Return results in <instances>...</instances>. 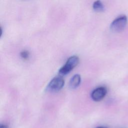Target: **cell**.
<instances>
[{"mask_svg":"<svg viewBox=\"0 0 128 128\" xmlns=\"http://www.w3.org/2000/svg\"><path fill=\"white\" fill-rule=\"evenodd\" d=\"M107 92V90L104 87H99L94 90L92 93L91 96L92 99L98 102L102 100L106 96Z\"/></svg>","mask_w":128,"mask_h":128,"instance_id":"obj_4","label":"cell"},{"mask_svg":"<svg viewBox=\"0 0 128 128\" xmlns=\"http://www.w3.org/2000/svg\"><path fill=\"white\" fill-rule=\"evenodd\" d=\"M64 84V79L60 76L54 78L48 84L47 88L48 91L55 92L62 88Z\"/></svg>","mask_w":128,"mask_h":128,"instance_id":"obj_3","label":"cell"},{"mask_svg":"<svg viewBox=\"0 0 128 128\" xmlns=\"http://www.w3.org/2000/svg\"><path fill=\"white\" fill-rule=\"evenodd\" d=\"M20 56L22 58H23L24 59H27L28 58L29 53L26 50H24V51L21 52Z\"/></svg>","mask_w":128,"mask_h":128,"instance_id":"obj_7","label":"cell"},{"mask_svg":"<svg viewBox=\"0 0 128 128\" xmlns=\"http://www.w3.org/2000/svg\"><path fill=\"white\" fill-rule=\"evenodd\" d=\"M96 128H107L104 126H98V127H97Z\"/></svg>","mask_w":128,"mask_h":128,"instance_id":"obj_9","label":"cell"},{"mask_svg":"<svg viewBox=\"0 0 128 128\" xmlns=\"http://www.w3.org/2000/svg\"><path fill=\"white\" fill-rule=\"evenodd\" d=\"M92 8L94 11L100 12L104 11V8L102 2L100 0H97L93 3Z\"/></svg>","mask_w":128,"mask_h":128,"instance_id":"obj_6","label":"cell"},{"mask_svg":"<svg viewBox=\"0 0 128 128\" xmlns=\"http://www.w3.org/2000/svg\"><path fill=\"white\" fill-rule=\"evenodd\" d=\"M78 62L79 58L77 56H73L70 57L66 64L59 70V74L60 75L66 74L78 65Z\"/></svg>","mask_w":128,"mask_h":128,"instance_id":"obj_2","label":"cell"},{"mask_svg":"<svg viewBox=\"0 0 128 128\" xmlns=\"http://www.w3.org/2000/svg\"><path fill=\"white\" fill-rule=\"evenodd\" d=\"M81 80L80 76L78 74L74 75L70 79L69 83V86L70 88L74 89L76 88L80 84Z\"/></svg>","mask_w":128,"mask_h":128,"instance_id":"obj_5","label":"cell"},{"mask_svg":"<svg viewBox=\"0 0 128 128\" xmlns=\"http://www.w3.org/2000/svg\"><path fill=\"white\" fill-rule=\"evenodd\" d=\"M0 128H8V126H6L2 124V125L0 126Z\"/></svg>","mask_w":128,"mask_h":128,"instance_id":"obj_8","label":"cell"},{"mask_svg":"<svg viewBox=\"0 0 128 128\" xmlns=\"http://www.w3.org/2000/svg\"><path fill=\"white\" fill-rule=\"evenodd\" d=\"M128 18L125 15H122L115 18L110 25V30L114 32L122 31L126 26Z\"/></svg>","mask_w":128,"mask_h":128,"instance_id":"obj_1","label":"cell"}]
</instances>
